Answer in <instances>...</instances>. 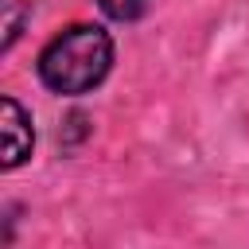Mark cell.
<instances>
[{"label": "cell", "instance_id": "7a4b0ae2", "mask_svg": "<svg viewBox=\"0 0 249 249\" xmlns=\"http://www.w3.org/2000/svg\"><path fill=\"white\" fill-rule=\"evenodd\" d=\"M35 152V121L23 109L19 97L4 93L0 97V167L19 171Z\"/></svg>", "mask_w": 249, "mask_h": 249}, {"label": "cell", "instance_id": "277c9868", "mask_svg": "<svg viewBox=\"0 0 249 249\" xmlns=\"http://www.w3.org/2000/svg\"><path fill=\"white\" fill-rule=\"evenodd\" d=\"M89 132H93V124H89V117L82 113V109H70L62 121H58V148L70 156L74 148H82L86 140H89Z\"/></svg>", "mask_w": 249, "mask_h": 249}, {"label": "cell", "instance_id": "5b68a950", "mask_svg": "<svg viewBox=\"0 0 249 249\" xmlns=\"http://www.w3.org/2000/svg\"><path fill=\"white\" fill-rule=\"evenodd\" d=\"M148 4H152V0H97L101 16L113 19V23H136V19L148 12Z\"/></svg>", "mask_w": 249, "mask_h": 249}, {"label": "cell", "instance_id": "3957f363", "mask_svg": "<svg viewBox=\"0 0 249 249\" xmlns=\"http://www.w3.org/2000/svg\"><path fill=\"white\" fill-rule=\"evenodd\" d=\"M31 0H8L4 4V16H0V31H4V39H0V54H12V47L19 43V35L27 31V23H31Z\"/></svg>", "mask_w": 249, "mask_h": 249}, {"label": "cell", "instance_id": "6da1fadb", "mask_svg": "<svg viewBox=\"0 0 249 249\" xmlns=\"http://www.w3.org/2000/svg\"><path fill=\"white\" fill-rule=\"evenodd\" d=\"M117 62V43L105 23H66L35 54V74L43 89L58 97L93 93Z\"/></svg>", "mask_w": 249, "mask_h": 249}]
</instances>
